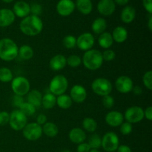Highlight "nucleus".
Instances as JSON below:
<instances>
[{
    "label": "nucleus",
    "mask_w": 152,
    "mask_h": 152,
    "mask_svg": "<svg viewBox=\"0 0 152 152\" xmlns=\"http://www.w3.org/2000/svg\"><path fill=\"white\" fill-rule=\"evenodd\" d=\"M142 82L146 88L148 90H152V71H148L144 74L142 77Z\"/></svg>",
    "instance_id": "37"
},
{
    "label": "nucleus",
    "mask_w": 152,
    "mask_h": 152,
    "mask_svg": "<svg viewBox=\"0 0 152 152\" xmlns=\"http://www.w3.org/2000/svg\"><path fill=\"white\" fill-rule=\"evenodd\" d=\"M89 152H99L97 149H91Z\"/></svg>",
    "instance_id": "53"
},
{
    "label": "nucleus",
    "mask_w": 152,
    "mask_h": 152,
    "mask_svg": "<svg viewBox=\"0 0 152 152\" xmlns=\"http://www.w3.org/2000/svg\"><path fill=\"white\" fill-rule=\"evenodd\" d=\"M115 10L116 4L114 0H99L97 4V10L102 16H111Z\"/></svg>",
    "instance_id": "15"
},
{
    "label": "nucleus",
    "mask_w": 152,
    "mask_h": 152,
    "mask_svg": "<svg viewBox=\"0 0 152 152\" xmlns=\"http://www.w3.org/2000/svg\"><path fill=\"white\" fill-rule=\"evenodd\" d=\"M11 88L15 94L23 96L30 91L31 84L28 79L19 76L12 80Z\"/></svg>",
    "instance_id": "6"
},
{
    "label": "nucleus",
    "mask_w": 152,
    "mask_h": 152,
    "mask_svg": "<svg viewBox=\"0 0 152 152\" xmlns=\"http://www.w3.org/2000/svg\"><path fill=\"white\" fill-rule=\"evenodd\" d=\"M16 16L13 10L7 8L0 9V27L6 28L14 22Z\"/></svg>",
    "instance_id": "17"
},
{
    "label": "nucleus",
    "mask_w": 152,
    "mask_h": 152,
    "mask_svg": "<svg viewBox=\"0 0 152 152\" xmlns=\"http://www.w3.org/2000/svg\"><path fill=\"white\" fill-rule=\"evenodd\" d=\"M42 133H44L48 137H55L59 133V129L55 123L51 122H47L43 125Z\"/></svg>",
    "instance_id": "27"
},
{
    "label": "nucleus",
    "mask_w": 152,
    "mask_h": 152,
    "mask_svg": "<svg viewBox=\"0 0 152 152\" xmlns=\"http://www.w3.org/2000/svg\"><path fill=\"white\" fill-rule=\"evenodd\" d=\"M42 13V7L38 3H33L30 5V13L34 16H39Z\"/></svg>",
    "instance_id": "38"
},
{
    "label": "nucleus",
    "mask_w": 152,
    "mask_h": 152,
    "mask_svg": "<svg viewBox=\"0 0 152 152\" xmlns=\"http://www.w3.org/2000/svg\"><path fill=\"white\" fill-rule=\"evenodd\" d=\"M124 121V116L118 111H111L105 116V122L111 127H118Z\"/></svg>",
    "instance_id": "16"
},
{
    "label": "nucleus",
    "mask_w": 152,
    "mask_h": 152,
    "mask_svg": "<svg viewBox=\"0 0 152 152\" xmlns=\"http://www.w3.org/2000/svg\"><path fill=\"white\" fill-rule=\"evenodd\" d=\"M13 12L19 18H25L30 14V4L25 1H19L13 4Z\"/></svg>",
    "instance_id": "18"
},
{
    "label": "nucleus",
    "mask_w": 152,
    "mask_h": 152,
    "mask_svg": "<svg viewBox=\"0 0 152 152\" xmlns=\"http://www.w3.org/2000/svg\"><path fill=\"white\" fill-rule=\"evenodd\" d=\"M67 65L66 57L62 54L55 55L49 62V67L53 71H57L65 68Z\"/></svg>",
    "instance_id": "19"
},
{
    "label": "nucleus",
    "mask_w": 152,
    "mask_h": 152,
    "mask_svg": "<svg viewBox=\"0 0 152 152\" xmlns=\"http://www.w3.org/2000/svg\"><path fill=\"white\" fill-rule=\"evenodd\" d=\"M144 117L147 119L149 121L152 120V107L148 106L147 107L146 109L144 111Z\"/></svg>",
    "instance_id": "47"
},
{
    "label": "nucleus",
    "mask_w": 152,
    "mask_h": 152,
    "mask_svg": "<svg viewBox=\"0 0 152 152\" xmlns=\"http://www.w3.org/2000/svg\"><path fill=\"white\" fill-rule=\"evenodd\" d=\"M107 28V22L105 19L102 17H98L94 20L91 25V30L95 34L100 35L102 33L105 32Z\"/></svg>",
    "instance_id": "24"
},
{
    "label": "nucleus",
    "mask_w": 152,
    "mask_h": 152,
    "mask_svg": "<svg viewBox=\"0 0 152 152\" xmlns=\"http://www.w3.org/2000/svg\"><path fill=\"white\" fill-rule=\"evenodd\" d=\"M24 137L29 141H35L39 139L42 135V128L37 123H27L22 129Z\"/></svg>",
    "instance_id": "8"
},
{
    "label": "nucleus",
    "mask_w": 152,
    "mask_h": 152,
    "mask_svg": "<svg viewBox=\"0 0 152 152\" xmlns=\"http://www.w3.org/2000/svg\"><path fill=\"white\" fill-rule=\"evenodd\" d=\"M148 28L150 31H152V16L151 14H149V18L148 21Z\"/></svg>",
    "instance_id": "51"
},
{
    "label": "nucleus",
    "mask_w": 152,
    "mask_h": 152,
    "mask_svg": "<svg viewBox=\"0 0 152 152\" xmlns=\"http://www.w3.org/2000/svg\"><path fill=\"white\" fill-rule=\"evenodd\" d=\"M111 35L114 42L117 43H123L128 39L129 33L124 27L118 26L114 28Z\"/></svg>",
    "instance_id": "22"
},
{
    "label": "nucleus",
    "mask_w": 152,
    "mask_h": 152,
    "mask_svg": "<svg viewBox=\"0 0 152 152\" xmlns=\"http://www.w3.org/2000/svg\"><path fill=\"white\" fill-rule=\"evenodd\" d=\"M18 48L16 43L10 38L0 39V59L5 62H10L18 56Z\"/></svg>",
    "instance_id": "2"
},
{
    "label": "nucleus",
    "mask_w": 152,
    "mask_h": 152,
    "mask_svg": "<svg viewBox=\"0 0 152 152\" xmlns=\"http://www.w3.org/2000/svg\"><path fill=\"white\" fill-rule=\"evenodd\" d=\"M62 44L65 48L73 49L77 46V38L72 35L66 36L62 40Z\"/></svg>",
    "instance_id": "35"
},
{
    "label": "nucleus",
    "mask_w": 152,
    "mask_h": 152,
    "mask_svg": "<svg viewBox=\"0 0 152 152\" xmlns=\"http://www.w3.org/2000/svg\"><path fill=\"white\" fill-rule=\"evenodd\" d=\"M13 78V73L10 69L5 67L0 68V81L2 83H9L12 81Z\"/></svg>",
    "instance_id": "33"
},
{
    "label": "nucleus",
    "mask_w": 152,
    "mask_h": 152,
    "mask_svg": "<svg viewBox=\"0 0 152 152\" xmlns=\"http://www.w3.org/2000/svg\"><path fill=\"white\" fill-rule=\"evenodd\" d=\"M133 130V127L131 123L126 122V123H123L120 126V133L123 135H129L130 134Z\"/></svg>",
    "instance_id": "40"
},
{
    "label": "nucleus",
    "mask_w": 152,
    "mask_h": 152,
    "mask_svg": "<svg viewBox=\"0 0 152 152\" xmlns=\"http://www.w3.org/2000/svg\"><path fill=\"white\" fill-rule=\"evenodd\" d=\"M46 123H47V117L45 114H41L39 115H38V117L37 118V124H39V126H42V125H44Z\"/></svg>",
    "instance_id": "46"
},
{
    "label": "nucleus",
    "mask_w": 152,
    "mask_h": 152,
    "mask_svg": "<svg viewBox=\"0 0 152 152\" xmlns=\"http://www.w3.org/2000/svg\"><path fill=\"white\" fill-rule=\"evenodd\" d=\"M10 114L5 111H0V126H6L9 123Z\"/></svg>",
    "instance_id": "42"
},
{
    "label": "nucleus",
    "mask_w": 152,
    "mask_h": 152,
    "mask_svg": "<svg viewBox=\"0 0 152 152\" xmlns=\"http://www.w3.org/2000/svg\"><path fill=\"white\" fill-rule=\"evenodd\" d=\"M28 123V118L19 109L13 110L10 114L9 124L12 129L19 132L22 131Z\"/></svg>",
    "instance_id": "7"
},
{
    "label": "nucleus",
    "mask_w": 152,
    "mask_h": 152,
    "mask_svg": "<svg viewBox=\"0 0 152 152\" xmlns=\"http://www.w3.org/2000/svg\"><path fill=\"white\" fill-rule=\"evenodd\" d=\"M66 60L67 65H69L71 68H77L82 63L81 57L77 55H71L68 58H66Z\"/></svg>",
    "instance_id": "36"
},
{
    "label": "nucleus",
    "mask_w": 152,
    "mask_h": 152,
    "mask_svg": "<svg viewBox=\"0 0 152 152\" xmlns=\"http://www.w3.org/2000/svg\"><path fill=\"white\" fill-rule=\"evenodd\" d=\"M70 97L72 101L77 103H82L85 102L87 98V91L80 85H75L70 91Z\"/></svg>",
    "instance_id": "14"
},
{
    "label": "nucleus",
    "mask_w": 152,
    "mask_h": 152,
    "mask_svg": "<svg viewBox=\"0 0 152 152\" xmlns=\"http://www.w3.org/2000/svg\"><path fill=\"white\" fill-rule=\"evenodd\" d=\"M112 84L105 78H97L93 81L91 89L96 95L104 96L109 95L112 91Z\"/></svg>",
    "instance_id": "5"
},
{
    "label": "nucleus",
    "mask_w": 152,
    "mask_h": 152,
    "mask_svg": "<svg viewBox=\"0 0 152 152\" xmlns=\"http://www.w3.org/2000/svg\"><path fill=\"white\" fill-rule=\"evenodd\" d=\"M102 105L106 108H111L114 105V99L110 95L102 96Z\"/></svg>",
    "instance_id": "41"
},
{
    "label": "nucleus",
    "mask_w": 152,
    "mask_h": 152,
    "mask_svg": "<svg viewBox=\"0 0 152 152\" xmlns=\"http://www.w3.org/2000/svg\"><path fill=\"white\" fill-rule=\"evenodd\" d=\"M124 118L128 123H137L142 121L144 117V110L139 106H132L125 112Z\"/></svg>",
    "instance_id": "10"
},
{
    "label": "nucleus",
    "mask_w": 152,
    "mask_h": 152,
    "mask_svg": "<svg viewBox=\"0 0 152 152\" xmlns=\"http://www.w3.org/2000/svg\"><path fill=\"white\" fill-rule=\"evenodd\" d=\"M42 94L38 90H32L28 94V102L32 104L36 108H39L42 105Z\"/></svg>",
    "instance_id": "25"
},
{
    "label": "nucleus",
    "mask_w": 152,
    "mask_h": 152,
    "mask_svg": "<svg viewBox=\"0 0 152 152\" xmlns=\"http://www.w3.org/2000/svg\"><path fill=\"white\" fill-rule=\"evenodd\" d=\"M75 7L83 15H88L93 10L91 0H76Z\"/></svg>",
    "instance_id": "23"
},
{
    "label": "nucleus",
    "mask_w": 152,
    "mask_h": 152,
    "mask_svg": "<svg viewBox=\"0 0 152 152\" xmlns=\"http://www.w3.org/2000/svg\"><path fill=\"white\" fill-rule=\"evenodd\" d=\"M34 55V49L28 45H23L18 50V56L23 60H30Z\"/></svg>",
    "instance_id": "28"
},
{
    "label": "nucleus",
    "mask_w": 152,
    "mask_h": 152,
    "mask_svg": "<svg viewBox=\"0 0 152 152\" xmlns=\"http://www.w3.org/2000/svg\"><path fill=\"white\" fill-rule=\"evenodd\" d=\"M75 3L73 0H59L56 4V11L61 16H68L75 10Z\"/></svg>",
    "instance_id": "13"
},
{
    "label": "nucleus",
    "mask_w": 152,
    "mask_h": 152,
    "mask_svg": "<svg viewBox=\"0 0 152 152\" xmlns=\"http://www.w3.org/2000/svg\"><path fill=\"white\" fill-rule=\"evenodd\" d=\"M68 88V81L66 77L62 74L53 77L49 84V90L55 96L64 94Z\"/></svg>",
    "instance_id": "4"
},
{
    "label": "nucleus",
    "mask_w": 152,
    "mask_h": 152,
    "mask_svg": "<svg viewBox=\"0 0 152 152\" xmlns=\"http://www.w3.org/2000/svg\"><path fill=\"white\" fill-rule=\"evenodd\" d=\"M102 56L103 60L107 61V62H111L115 59L116 53L111 49H106L102 53Z\"/></svg>",
    "instance_id": "39"
},
{
    "label": "nucleus",
    "mask_w": 152,
    "mask_h": 152,
    "mask_svg": "<svg viewBox=\"0 0 152 152\" xmlns=\"http://www.w3.org/2000/svg\"><path fill=\"white\" fill-rule=\"evenodd\" d=\"M115 86L117 90L120 93L128 94L132 91L134 88V83L132 79L126 75L119 77L115 82Z\"/></svg>",
    "instance_id": "12"
},
{
    "label": "nucleus",
    "mask_w": 152,
    "mask_h": 152,
    "mask_svg": "<svg viewBox=\"0 0 152 152\" xmlns=\"http://www.w3.org/2000/svg\"><path fill=\"white\" fill-rule=\"evenodd\" d=\"M130 0H114V3L118 5H126Z\"/></svg>",
    "instance_id": "50"
},
{
    "label": "nucleus",
    "mask_w": 152,
    "mask_h": 152,
    "mask_svg": "<svg viewBox=\"0 0 152 152\" xmlns=\"http://www.w3.org/2000/svg\"><path fill=\"white\" fill-rule=\"evenodd\" d=\"M102 53L96 49H91L84 53L82 62L87 69L96 71L101 68L103 63Z\"/></svg>",
    "instance_id": "3"
},
{
    "label": "nucleus",
    "mask_w": 152,
    "mask_h": 152,
    "mask_svg": "<svg viewBox=\"0 0 152 152\" xmlns=\"http://www.w3.org/2000/svg\"><path fill=\"white\" fill-rule=\"evenodd\" d=\"M117 152H132V149L130 147L126 145H119L117 149Z\"/></svg>",
    "instance_id": "48"
},
{
    "label": "nucleus",
    "mask_w": 152,
    "mask_h": 152,
    "mask_svg": "<svg viewBox=\"0 0 152 152\" xmlns=\"http://www.w3.org/2000/svg\"><path fill=\"white\" fill-rule=\"evenodd\" d=\"M21 32L28 37H35L42 31L43 22L39 16L29 15L23 18L19 24Z\"/></svg>",
    "instance_id": "1"
},
{
    "label": "nucleus",
    "mask_w": 152,
    "mask_h": 152,
    "mask_svg": "<svg viewBox=\"0 0 152 152\" xmlns=\"http://www.w3.org/2000/svg\"><path fill=\"white\" fill-rule=\"evenodd\" d=\"M73 101L70 96L67 94L59 95L56 98V104L62 109H68L72 105Z\"/></svg>",
    "instance_id": "30"
},
{
    "label": "nucleus",
    "mask_w": 152,
    "mask_h": 152,
    "mask_svg": "<svg viewBox=\"0 0 152 152\" xmlns=\"http://www.w3.org/2000/svg\"><path fill=\"white\" fill-rule=\"evenodd\" d=\"M70 140L75 144H80L84 142L86 140V134L84 130L80 128H74L68 134Z\"/></svg>",
    "instance_id": "20"
},
{
    "label": "nucleus",
    "mask_w": 152,
    "mask_h": 152,
    "mask_svg": "<svg viewBox=\"0 0 152 152\" xmlns=\"http://www.w3.org/2000/svg\"><path fill=\"white\" fill-rule=\"evenodd\" d=\"M83 127L86 132L93 133L97 129V123L95 120L91 117H86L83 121Z\"/></svg>",
    "instance_id": "31"
},
{
    "label": "nucleus",
    "mask_w": 152,
    "mask_h": 152,
    "mask_svg": "<svg viewBox=\"0 0 152 152\" xmlns=\"http://www.w3.org/2000/svg\"><path fill=\"white\" fill-rule=\"evenodd\" d=\"M91 150L88 142H82L77 146V152H89Z\"/></svg>",
    "instance_id": "44"
},
{
    "label": "nucleus",
    "mask_w": 152,
    "mask_h": 152,
    "mask_svg": "<svg viewBox=\"0 0 152 152\" xmlns=\"http://www.w3.org/2000/svg\"><path fill=\"white\" fill-rule=\"evenodd\" d=\"M56 97L51 93H48L42 96V105L45 109H51L56 105Z\"/></svg>",
    "instance_id": "29"
},
{
    "label": "nucleus",
    "mask_w": 152,
    "mask_h": 152,
    "mask_svg": "<svg viewBox=\"0 0 152 152\" xmlns=\"http://www.w3.org/2000/svg\"><path fill=\"white\" fill-rule=\"evenodd\" d=\"M1 1H2L3 2L7 3V4H8V3H11L12 1H13V0H1Z\"/></svg>",
    "instance_id": "52"
},
{
    "label": "nucleus",
    "mask_w": 152,
    "mask_h": 152,
    "mask_svg": "<svg viewBox=\"0 0 152 152\" xmlns=\"http://www.w3.org/2000/svg\"><path fill=\"white\" fill-rule=\"evenodd\" d=\"M88 145L91 149H98L101 147L102 144V138L97 134H94L91 135L88 139Z\"/></svg>",
    "instance_id": "34"
},
{
    "label": "nucleus",
    "mask_w": 152,
    "mask_h": 152,
    "mask_svg": "<svg viewBox=\"0 0 152 152\" xmlns=\"http://www.w3.org/2000/svg\"><path fill=\"white\" fill-rule=\"evenodd\" d=\"M98 43L102 48L109 49L114 43L112 35L109 32H104L99 36Z\"/></svg>",
    "instance_id": "26"
},
{
    "label": "nucleus",
    "mask_w": 152,
    "mask_h": 152,
    "mask_svg": "<svg viewBox=\"0 0 152 152\" xmlns=\"http://www.w3.org/2000/svg\"><path fill=\"white\" fill-rule=\"evenodd\" d=\"M19 109L20 110L26 117H30V116H32L35 114L37 108H36L35 106H34L32 104L29 103V102H24L21 105V106L19 107Z\"/></svg>",
    "instance_id": "32"
},
{
    "label": "nucleus",
    "mask_w": 152,
    "mask_h": 152,
    "mask_svg": "<svg viewBox=\"0 0 152 152\" xmlns=\"http://www.w3.org/2000/svg\"><path fill=\"white\" fill-rule=\"evenodd\" d=\"M95 39L93 34L91 33H83L77 38V46L83 51L91 50L94 45Z\"/></svg>",
    "instance_id": "11"
},
{
    "label": "nucleus",
    "mask_w": 152,
    "mask_h": 152,
    "mask_svg": "<svg viewBox=\"0 0 152 152\" xmlns=\"http://www.w3.org/2000/svg\"><path fill=\"white\" fill-rule=\"evenodd\" d=\"M120 143V140L116 133L112 132H107L102 138L101 146L107 152H114L117 151Z\"/></svg>",
    "instance_id": "9"
},
{
    "label": "nucleus",
    "mask_w": 152,
    "mask_h": 152,
    "mask_svg": "<svg viewBox=\"0 0 152 152\" xmlns=\"http://www.w3.org/2000/svg\"><path fill=\"white\" fill-rule=\"evenodd\" d=\"M136 17V10L134 7L127 5L122 10L120 13V19L122 22L126 24L132 23Z\"/></svg>",
    "instance_id": "21"
},
{
    "label": "nucleus",
    "mask_w": 152,
    "mask_h": 152,
    "mask_svg": "<svg viewBox=\"0 0 152 152\" xmlns=\"http://www.w3.org/2000/svg\"><path fill=\"white\" fill-rule=\"evenodd\" d=\"M132 91H133L134 93L136 95H140L142 94V88L140 87V86H134V87L133 88V89H132Z\"/></svg>",
    "instance_id": "49"
},
{
    "label": "nucleus",
    "mask_w": 152,
    "mask_h": 152,
    "mask_svg": "<svg viewBox=\"0 0 152 152\" xmlns=\"http://www.w3.org/2000/svg\"><path fill=\"white\" fill-rule=\"evenodd\" d=\"M24 102V99L22 96H19V95L15 94L13 97V100H12V103L14 107H17L19 108L22 103Z\"/></svg>",
    "instance_id": "43"
},
{
    "label": "nucleus",
    "mask_w": 152,
    "mask_h": 152,
    "mask_svg": "<svg viewBox=\"0 0 152 152\" xmlns=\"http://www.w3.org/2000/svg\"><path fill=\"white\" fill-rule=\"evenodd\" d=\"M144 8L149 14H152V0H142Z\"/></svg>",
    "instance_id": "45"
}]
</instances>
